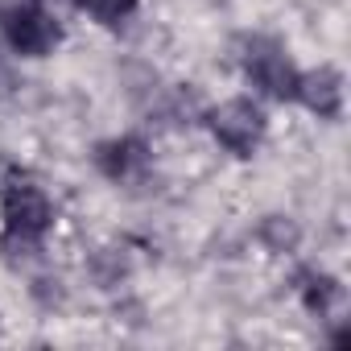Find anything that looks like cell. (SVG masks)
Listing matches in <instances>:
<instances>
[{"label": "cell", "instance_id": "4", "mask_svg": "<svg viewBox=\"0 0 351 351\" xmlns=\"http://www.w3.org/2000/svg\"><path fill=\"white\" fill-rule=\"evenodd\" d=\"M207 124H211L215 141L223 149L240 153V157H248L261 145V136H265V112L252 99H228V104L211 108L207 112Z\"/></svg>", "mask_w": 351, "mask_h": 351}, {"label": "cell", "instance_id": "7", "mask_svg": "<svg viewBox=\"0 0 351 351\" xmlns=\"http://www.w3.org/2000/svg\"><path fill=\"white\" fill-rule=\"evenodd\" d=\"M136 5H141V0H75V9L87 13L99 25H124L136 13Z\"/></svg>", "mask_w": 351, "mask_h": 351}, {"label": "cell", "instance_id": "3", "mask_svg": "<svg viewBox=\"0 0 351 351\" xmlns=\"http://www.w3.org/2000/svg\"><path fill=\"white\" fill-rule=\"evenodd\" d=\"M244 75L252 87H261L273 99H298V66L285 58V50L269 38H252L244 46Z\"/></svg>", "mask_w": 351, "mask_h": 351}, {"label": "cell", "instance_id": "6", "mask_svg": "<svg viewBox=\"0 0 351 351\" xmlns=\"http://www.w3.org/2000/svg\"><path fill=\"white\" fill-rule=\"evenodd\" d=\"M95 165L108 173L112 182H132L136 173L149 165V153L136 136H124V141H112V145H99L95 153Z\"/></svg>", "mask_w": 351, "mask_h": 351}, {"label": "cell", "instance_id": "2", "mask_svg": "<svg viewBox=\"0 0 351 351\" xmlns=\"http://www.w3.org/2000/svg\"><path fill=\"white\" fill-rule=\"evenodd\" d=\"M0 34H5L9 50L21 58H46L62 42V25L42 0H21V5L5 9L0 13Z\"/></svg>", "mask_w": 351, "mask_h": 351}, {"label": "cell", "instance_id": "5", "mask_svg": "<svg viewBox=\"0 0 351 351\" xmlns=\"http://www.w3.org/2000/svg\"><path fill=\"white\" fill-rule=\"evenodd\" d=\"M298 99H302L310 112L335 120V116L343 112V79H339V71H330V66H322V71H302V75H298Z\"/></svg>", "mask_w": 351, "mask_h": 351}, {"label": "cell", "instance_id": "1", "mask_svg": "<svg viewBox=\"0 0 351 351\" xmlns=\"http://www.w3.org/2000/svg\"><path fill=\"white\" fill-rule=\"evenodd\" d=\"M0 219H5V244L9 248H34L46 240L54 223V203L38 186L34 173L9 169L5 191H0Z\"/></svg>", "mask_w": 351, "mask_h": 351}]
</instances>
